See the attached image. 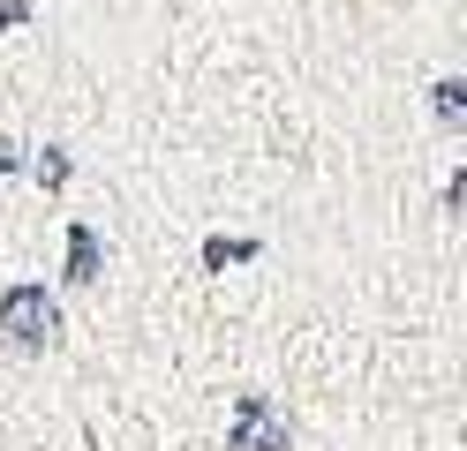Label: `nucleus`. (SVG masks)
Segmentation results:
<instances>
[{
    "label": "nucleus",
    "mask_w": 467,
    "mask_h": 451,
    "mask_svg": "<svg viewBox=\"0 0 467 451\" xmlns=\"http://www.w3.org/2000/svg\"><path fill=\"white\" fill-rule=\"evenodd\" d=\"M0 339L16 354H46L61 339V309H53L46 286H0Z\"/></svg>",
    "instance_id": "f257e3e1"
},
{
    "label": "nucleus",
    "mask_w": 467,
    "mask_h": 451,
    "mask_svg": "<svg viewBox=\"0 0 467 451\" xmlns=\"http://www.w3.org/2000/svg\"><path fill=\"white\" fill-rule=\"evenodd\" d=\"M295 429H286V414L265 399V391H242L234 399V429H226V451H286Z\"/></svg>",
    "instance_id": "f03ea898"
},
{
    "label": "nucleus",
    "mask_w": 467,
    "mask_h": 451,
    "mask_svg": "<svg viewBox=\"0 0 467 451\" xmlns=\"http://www.w3.org/2000/svg\"><path fill=\"white\" fill-rule=\"evenodd\" d=\"M91 279H99V233L68 226V286H91Z\"/></svg>",
    "instance_id": "7ed1b4c3"
},
{
    "label": "nucleus",
    "mask_w": 467,
    "mask_h": 451,
    "mask_svg": "<svg viewBox=\"0 0 467 451\" xmlns=\"http://www.w3.org/2000/svg\"><path fill=\"white\" fill-rule=\"evenodd\" d=\"M430 106H437V120H445V128H460V120H467V83H460V76H445Z\"/></svg>",
    "instance_id": "20e7f679"
},
{
    "label": "nucleus",
    "mask_w": 467,
    "mask_h": 451,
    "mask_svg": "<svg viewBox=\"0 0 467 451\" xmlns=\"http://www.w3.org/2000/svg\"><path fill=\"white\" fill-rule=\"evenodd\" d=\"M256 256V241H203V263L212 271H226V263H249Z\"/></svg>",
    "instance_id": "39448f33"
},
{
    "label": "nucleus",
    "mask_w": 467,
    "mask_h": 451,
    "mask_svg": "<svg viewBox=\"0 0 467 451\" xmlns=\"http://www.w3.org/2000/svg\"><path fill=\"white\" fill-rule=\"evenodd\" d=\"M38 180H46V189H61V180H68V159H61V150H46V159H38Z\"/></svg>",
    "instance_id": "423d86ee"
},
{
    "label": "nucleus",
    "mask_w": 467,
    "mask_h": 451,
    "mask_svg": "<svg viewBox=\"0 0 467 451\" xmlns=\"http://www.w3.org/2000/svg\"><path fill=\"white\" fill-rule=\"evenodd\" d=\"M8 173H16V159H8V150H0V180H8Z\"/></svg>",
    "instance_id": "0eeeda50"
}]
</instances>
